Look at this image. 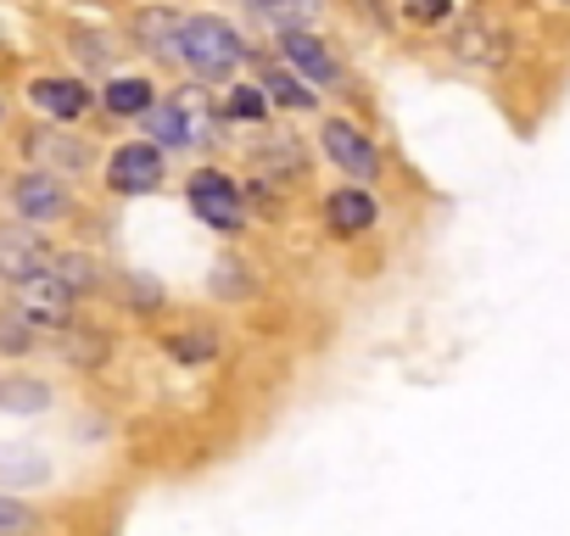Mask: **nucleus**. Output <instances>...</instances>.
<instances>
[{
  "instance_id": "4be33fe9",
  "label": "nucleus",
  "mask_w": 570,
  "mask_h": 536,
  "mask_svg": "<svg viewBox=\"0 0 570 536\" xmlns=\"http://www.w3.org/2000/svg\"><path fill=\"white\" fill-rule=\"evenodd\" d=\"M0 408L7 414H40V408H51V386L35 380V375H7L0 380Z\"/></svg>"
},
{
  "instance_id": "f257e3e1",
  "label": "nucleus",
  "mask_w": 570,
  "mask_h": 536,
  "mask_svg": "<svg viewBox=\"0 0 570 536\" xmlns=\"http://www.w3.org/2000/svg\"><path fill=\"white\" fill-rule=\"evenodd\" d=\"M179 57L196 79L207 85H229L246 62V46L240 34L224 23V18H185V40H179Z\"/></svg>"
},
{
  "instance_id": "7ed1b4c3",
  "label": "nucleus",
  "mask_w": 570,
  "mask_h": 536,
  "mask_svg": "<svg viewBox=\"0 0 570 536\" xmlns=\"http://www.w3.org/2000/svg\"><path fill=\"white\" fill-rule=\"evenodd\" d=\"M18 291V314L35 325V330H68L73 325V291L51 275V268H40V275H29L23 286H12Z\"/></svg>"
},
{
  "instance_id": "5701e85b",
  "label": "nucleus",
  "mask_w": 570,
  "mask_h": 536,
  "mask_svg": "<svg viewBox=\"0 0 570 536\" xmlns=\"http://www.w3.org/2000/svg\"><path fill=\"white\" fill-rule=\"evenodd\" d=\"M257 90L268 96V107H292V112H308V107H314V96H320V90H308L297 73H285V68H268Z\"/></svg>"
},
{
  "instance_id": "aec40b11",
  "label": "nucleus",
  "mask_w": 570,
  "mask_h": 536,
  "mask_svg": "<svg viewBox=\"0 0 570 536\" xmlns=\"http://www.w3.org/2000/svg\"><path fill=\"white\" fill-rule=\"evenodd\" d=\"M51 275H57L73 297H85V291L101 286V262H96L90 251H51Z\"/></svg>"
},
{
  "instance_id": "4468645a",
  "label": "nucleus",
  "mask_w": 570,
  "mask_h": 536,
  "mask_svg": "<svg viewBox=\"0 0 570 536\" xmlns=\"http://www.w3.org/2000/svg\"><path fill=\"white\" fill-rule=\"evenodd\" d=\"M101 107H107L112 118H146V112L157 107V85H151V79H112V85L101 90Z\"/></svg>"
},
{
  "instance_id": "423d86ee",
  "label": "nucleus",
  "mask_w": 570,
  "mask_h": 536,
  "mask_svg": "<svg viewBox=\"0 0 570 536\" xmlns=\"http://www.w3.org/2000/svg\"><path fill=\"white\" fill-rule=\"evenodd\" d=\"M325 157L347 173V179H358V185H370V179H381V151H375V140L358 129V123H347V118H331L325 123Z\"/></svg>"
},
{
  "instance_id": "bb28decb",
  "label": "nucleus",
  "mask_w": 570,
  "mask_h": 536,
  "mask_svg": "<svg viewBox=\"0 0 570 536\" xmlns=\"http://www.w3.org/2000/svg\"><path fill=\"white\" fill-rule=\"evenodd\" d=\"M35 530H40V514H35L23 497L0 492V536H35Z\"/></svg>"
},
{
  "instance_id": "dca6fc26",
  "label": "nucleus",
  "mask_w": 570,
  "mask_h": 536,
  "mask_svg": "<svg viewBox=\"0 0 570 536\" xmlns=\"http://www.w3.org/2000/svg\"><path fill=\"white\" fill-rule=\"evenodd\" d=\"M257 173L263 179H279V185H292V179H303V146L292 140V135H274L268 146H257Z\"/></svg>"
},
{
  "instance_id": "0eeeda50",
  "label": "nucleus",
  "mask_w": 570,
  "mask_h": 536,
  "mask_svg": "<svg viewBox=\"0 0 570 536\" xmlns=\"http://www.w3.org/2000/svg\"><path fill=\"white\" fill-rule=\"evenodd\" d=\"M40 268H51V246H46L40 229H29V224H7V229H0V280L23 286L29 275H40Z\"/></svg>"
},
{
  "instance_id": "6e6552de",
  "label": "nucleus",
  "mask_w": 570,
  "mask_h": 536,
  "mask_svg": "<svg viewBox=\"0 0 570 536\" xmlns=\"http://www.w3.org/2000/svg\"><path fill=\"white\" fill-rule=\"evenodd\" d=\"M279 57L297 68V79L303 85H314V90H331V85H342V62L331 57V46L320 40V34H308V29H297V34H285L279 40Z\"/></svg>"
},
{
  "instance_id": "cd10ccee",
  "label": "nucleus",
  "mask_w": 570,
  "mask_h": 536,
  "mask_svg": "<svg viewBox=\"0 0 570 536\" xmlns=\"http://www.w3.org/2000/svg\"><path fill=\"white\" fill-rule=\"evenodd\" d=\"M35 347V325L23 314H0V353H29Z\"/></svg>"
},
{
  "instance_id": "412c9836",
  "label": "nucleus",
  "mask_w": 570,
  "mask_h": 536,
  "mask_svg": "<svg viewBox=\"0 0 570 536\" xmlns=\"http://www.w3.org/2000/svg\"><path fill=\"white\" fill-rule=\"evenodd\" d=\"M146 135H151V146H168V151H190V129H185V112L174 107V101H157L146 118Z\"/></svg>"
},
{
  "instance_id": "c756f323",
  "label": "nucleus",
  "mask_w": 570,
  "mask_h": 536,
  "mask_svg": "<svg viewBox=\"0 0 570 536\" xmlns=\"http://www.w3.org/2000/svg\"><path fill=\"white\" fill-rule=\"evenodd\" d=\"M79 57H85L90 68H101V62H107V46H101V40H79Z\"/></svg>"
},
{
  "instance_id": "a878e982",
  "label": "nucleus",
  "mask_w": 570,
  "mask_h": 536,
  "mask_svg": "<svg viewBox=\"0 0 570 536\" xmlns=\"http://www.w3.org/2000/svg\"><path fill=\"white\" fill-rule=\"evenodd\" d=\"M246 262H235V257H224L218 268H213V280H207V291L213 297H224V302H240V297H252V280L240 275Z\"/></svg>"
},
{
  "instance_id": "c85d7f7f",
  "label": "nucleus",
  "mask_w": 570,
  "mask_h": 536,
  "mask_svg": "<svg viewBox=\"0 0 570 536\" xmlns=\"http://www.w3.org/2000/svg\"><path fill=\"white\" fill-rule=\"evenodd\" d=\"M403 7V18H414V23H448L453 18V0H397Z\"/></svg>"
},
{
  "instance_id": "7c9ffc66",
  "label": "nucleus",
  "mask_w": 570,
  "mask_h": 536,
  "mask_svg": "<svg viewBox=\"0 0 570 536\" xmlns=\"http://www.w3.org/2000/svg\"><path fill=\"white\" fill-rule=\"evenodd\" d=\"M0 118H7V107H0Z\"/></svg>"
},
{
  "instance_id": "20e7f679",
  "label": "nucleus",
  "mask_w": 570,
  "mask_h": 536,
  "mask_svg": "<svg viewBox=\"0 0 570 536\" xmlns=\"http://www.w3.org/2000/svg\"><path fill=\"white\" fill-rule=\"evenodd\" d=\"M163 185V151L151 140H129L107 157V190L112 196H151Z\"/></svg>"
},
{
  "instance_id": "39448f33",
  "label": "nucleus",
  "mask_w": 570,
  "mask_h": 536,
  "mask_svg": "<svg viewBox=\"0 0 570 536\" xmlns=\"http://www.w3.org/2000/svg\"><path fill=\"white\" fill-rule=\"evenodd\" d=\"M12 207H18V218H23L29 229H46V224L68 218L73 196H68V185H62L57 173H46V168H29V173L12 185Z\"/></svg>"
},
{
  "instance_id": "a211bd4d",
  "label": "nucleus",
  "mask_w": 570,
  "mask_h": 536,
  "mask_svg": "<svg viewBox=\"0 0 570 536\" xmlns=\"http://www.w3.org/2000/svg\"><path fill=\"white\" fill-rule=\"evenodd\" d=\"M174 107L185 112V129H190V146H207V140H218V129H224V112L202 96V90H179L174 96Z\"/></svg>"
},
{
  "instance_id": "6ab92c4d",
  "label": "nucleus",
  "mask_w": 570,
  "mask_h": 536,
  "mask_svg": "<svg viewBox=\"0 0 570 536\" xmlns=\"http://www.w3.org/2000/svg\"><path fill=\"white\" fill-rule=\"evenodd\" d=\"M73 369H101L107 364V353H112V341L101 336V330H85V325H68L62 330V347H57Z\"/></svg>"
},
{
  "instance_id": "f8f14e48",
  "label": "nucleus",
  "mask_w": 570,
  "mask_h": 536,
  "mask_svg": "<svg viewBox=\"0 0 570 536\" xmlns=\"http://www.w3.org/2000/svg\"><path fill=\"white\" fill-rule=\"evenodd\" d=\"M453 57H464V62H475V68H498V62L509 57V34H503L498 23H487V18H470V23L453 34Z\"/></svg>"
},
{
  "instance_id": "f3484780",
  "label": "nucleus",
  "mask_w": 570,
  "mask_h": 536,
  "mask_svg": "<svg viewBox=\"0 0 570 536\" xmlns=\"http://www.w3.org/2000/svg\"><path fill=\"white\" fill-rule=\"evenodd\" d=\"M246 7H252L257 23H268V29H279V34H297V29H308V18L320 12V0H246Z\"/></svg>"
},
{
  "instance_id": "1a4fd4ad",
  "label": "nucleus",
  "mask_w": 570,
  "mask_h": 536,
  "mask_svg": "<svg viewBox=\"0 0 570 536\" xmlns=\"http://www.w3.org/2000/svg\"><path fill=\"white\" fill-rule=\"evenodd\" d=\"M325 224L336 235H370L381 224V207H375V196L364 185H347V190H331L325 196Z\"/></svg>"
},
{
  "instance_id": "2eb2a0df",
  "label": "nucleus",
  "mask_w": 570,
  "mask_h": 536,
  "mask_svg": "<svg viewBox=\"0 0 570 536\" xmlns=\"http://www.w3.org/2000/svg\"><path fill=\"white\" fill-rule=\"evenodd\" d=\"M218 330H207V325H185V330H168L163 336V353L174 358V364H213L218 358Z\"/></svg>"
},
{
  "instance_id": "ddd939ff",
  "label": "nucleus",
  "mask_w": 570,
  "mask_h": 536,
  "mask_svg": "<svg viewBox=\"0 0 570 536\" xmlns=\"http://www.w3.org/2000/svg\"><path fill=\"white\" fill-rule=\"evenodd\" d=\"M29 151L46 162V173H73V168L90 162V146H79V140H68V135H51V129H35V135H29Z\"/></svg>"
},
{
  "instance_id": "2f4dec72",
  "label": "nucleus",
  "mask_w": 570,
  "mask_h": 536,
  "mask_svg": "<svg viewBox=\"0 0 570 536\" xmlns=\"http://www.w3.org/2000/svg\"><path fill=\"white\" fill-rule=\"evenodd\" d=\"M559 7H570V0H559Z\"/></svg>"
},
{
  "instance_id": "9d476101",
  "label": "nucleus",
  "mask_w": 570,
  "mask_h": 536,
  "mask_svg": "<svg viewBox=\"0 0 570 536\" xmlns=\"http://www.w3.org/2000/svg\"><path fill=\"white\" fill-rule=\"evenodd\" d=\"M29 101H35L46 118L73 123V118L90 112V85H79V79H35V85H29Z\"/></svg>"
},
{
  "instance_id": "9b49d317",
  "label": "nucleus",
  "mask_w": 570,
  "mask_h": 536,
  "mask_svg": "<svg viewBox=\"0 0 570 536\" xmlns=\"http://www.w3.org/2000/svg\"><path fill=\"white\" fill-rule=\"evenodd\" d=\"M135 40H140V51H151V57H174V62H179L185 18L168 12V7H146V12H135Z\"/></svg>"
},
{
  "instance_id": "393cba45",
  "label": "nucleus",
  "mask_w": 570,
  "mask_h": 536,
  "mask_svg": "<svg viewBox=\"0 0 570 536\" xmlns=\"http://www.w3.org/2000/svg\"><path fill=\"white\" fill-rule=\"evenodd\" d=\"M118 302L135 308V314H163V286L146 280V275H124L118 280Z\"/></svg>"
},
{
  "instance_id": "b1692460",
  "label": "nucleus",
  "mask_w": 570,
  "mask_h": 536,
  "mask_svg": "<svg viewBox=\"0 0 570 536\" xmlns=\"http://www.w3.org/2000/svg\"><path fill=\"white\" fill-rule=\"evenodd\" d=\"M218 112H224V123H263V118H268V96H263L257 85H235Z\"/></svg>"
},
{
  "instance_id": "f03ea898",
  "label": "nucleus",
  "mask_w": 570,
  "mask_h": 536,
  "mask_svg": "<svg viewBox=\"0 0 570 536\" xmlns=\"http://www.w3.org/2000/svg\"><path fill=\"white\" fill-rule=\"evenodd\" d=\"M185 196H190V212H196L207 229H218V235H240V229H246V201H240V185H235L229 173L196 168L190 185H185Z\"/></svg>"
}]
</instances>
